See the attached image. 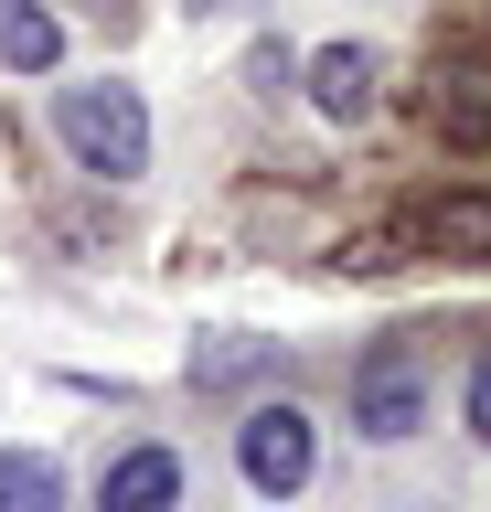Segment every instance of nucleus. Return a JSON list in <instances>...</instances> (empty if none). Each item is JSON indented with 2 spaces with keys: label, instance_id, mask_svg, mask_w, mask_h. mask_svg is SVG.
<instances>
[{
  "label": "nucleus",
  "instance_id": "nucleus-1",
  "mask_svg": "<svg viewBox=\"0 0 491 512\" xmlns=\"http://www.w3.org/2000/svg\"><path fill=\"white\" fill-rule=\"evenodd\" d=\"M54 139L97 182H139L150 171V107H139V86H54Z\"/></svg>",
  "mask_w": 491,
  "mask_h": 512
},
{
  "label": "nucleus",
  "instance_id": "nucleus-2",
  "mask_svg": "<svg viewBox=\"0 0 491 512\" xmlns=\"http://www.w3.org/2000/svg\"><path fill=\"white\" fill-rule=\"evenodd\" d=\"M235 470H246V491H257V502H299V491H310V470H321V427H310V406L257 395V406L235 416Z\"/></svg>",
  "mask_w": 491,
  "mask_h": 512
},
{
  "label": "nucleus",
  "instance_id": "nucleus-3",
  "mask_svg": "<svg viewBox=\"0 0 491 512\" xmlns=\"http://www.w3.org/2000/svg\"><path fill=\"white\" fill-rule=\"evenodd\" d=\"M353 427L374 448H395V438H417V427H427V352L406 342V331L353 363Z\"/></svg>",
  "mask_w": 491,
  "mask_h": 512
},
{
  "label": "nucleus",
  "instance_id": "nucleus-4",
  "mask_svg": "<svg viewBox=\"0 0 491 512\" xmlns=\"http://www.w3.org/2000/svg\"><path fill=\"white\" fill-rule=\"evenodd\" d=\"M182 491H193V470L171 438H129L97 470V512H182Z\"/></svg>",
  "mask_w": 491,
  "mask_h": 512
},
{
  "label": "nucleus",
  "instance_id": "nucleus-5",
  "mask_svg": "<svg viewBox=\"0 0 491 512\" xmlns=\"http://www.w3.org/2000/svg\"><path fill=\"white\" fill-rule=\"evenodd\" d=\"M427 128H438L459 160H481V150H491V64H438V86H427Z\"/></svg>",
  "mask_w": 491,
  "mask_h": 512
},
{
  "label": "nucleus",
  "instance_id": "nucleus-6",
  "mask_svg": "<svg viewBox=\"0 0 491 512\" xmlns=\"http://www.w3.org/2000/svg\"><path fill=\"white\" fill-rule=\"evenodd\" d=\"M299 75H310V107H321L331 128H363V118H374V54H363V43H321Z\"/></svg>",
  "mask_w": 491,
  "mask_h": 512
},
{
  "label": "nucleus",
  "instance_id": "nucleus-7",
  "mask_svg": "<svg viewBox=\"0 0 491 512\" xmlns=\"http://www.w3.org/2000/svg\"><path fill=\"white\" fill-rule=\"evenodd\" d=\"M406 246H438V256H491V192H449L406 224Z\"/></svg>",
  "mask_w": 491,
  "mask_h": 512
},
{
  "label": "nucleus",
  "instance_id": "nucleus-8",
  "mask_svg": "<svg viewBox=\"0 0 491 512\" xmlns=\"http://www.w3.org/2000/svg\"><path fill=\"white\" fill-rule=\"evenodd\" d=\"M0 64H11V75H54V64H65V22H54L43 0H0Z\"/></svg>",
  "mask_w": 491,
  "mask_h": 512
},
{
  "label": "nucleus",
  "instance_id": "nucleus-9",
  "mask_svg": "<svg viewBox=\"0 0 491 512\" xmlns=\"http://www.w3.org/2000/svg\"><path fill=\"white\" fill-rule=\"evenodd\" d=\"M0 512H65V459L54 448H0Z\"/></svg>",
  "mask_w": 491,
  "mask_h": 512
},
{
  "label": "nucleus",
  "instance_id": "nucleus-10",
  "mask_svg": "<svg viewBox=\"0 0 491 512\" xmlns=\"http://www.w3.org/2000/svg\"><path fill=\"white\" fill-rule=\"evenodd\" d=\"M257 363H267V342H235L225 331L214 352H193V384H235V374H257Z\"/></svg>",
  "mask_w": 491,
  "mask_h": 512
},
{
  "label": "nucleus",
  "instance_id": "nucleus-11",
  "mask_svg": "<svg viewBox=\"0 0 491 512\" xmlns=\"http://www.w3.org/2000/svg\"><path fill=\"white\" fill-rule=\"evenodd\" d=\"M289 75H299V54H289V43H257V54H246V86H257V96H278Z\"/></svg>",
  "mask_w": 491,
  "mask_h": 512
},
{
  "label": "nucleus",
  "instance_id": "nucleus-12",
  "mask_svg": "<svg viewBox=\"0 0 491 512\" xmlns=\"http://www.w3.org/2000/svg\"><path fill=\"white\" fill-rule=\"evenodd\" d=\"M470 438H491V352L470 363Z\"/></svg>",
  "mask_w": 491,
  "mask_h": 512
}]
</instances>
